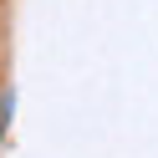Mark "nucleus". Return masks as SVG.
Segmentation results:
<instances>
[{
  "mask_svg": "<svg viewBox=\"0 0 158 158\" xmlns=\"http://www.w3.org/2000/svg\"><path fill=\"white\" fill-rule=\"evenodd\" d=\"M5 112H10V102H5V97H0V117H5Z\"/></svg>",
  "mask_w": 158,
  "mask_h": 158,
  "instance_id": "obj_1",
  "label": "nucleus"
}]
</instances>
